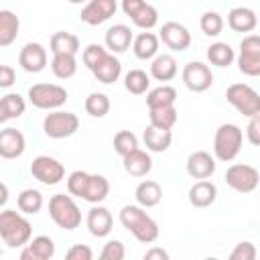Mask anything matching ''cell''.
<instances>
[{
  "label": "cell",
  "instance_id": "cell-1",
  "mask_svg": "<svg viewBox=\"0 0 260 260\" xmlns=\"http://www.w3.org/2000/svg\"><path fill=\"white\" fill-rule=\"evenodd\" d=\"M120 223L142 244H152L158 238V223L146 213V207L134 203L120 209Z\"/></svg>",
  "mask_w": 260,
  "mask_h": 260
},
{
  "label": "cell",
  "instance_id": "cell-2",
  "mask_svg": "<svg viewBox=\"0 0 260 260\" xmlns=\"http://www.w3.org/2000/svg\"><path fill=\"white\" fill-rule=\"evenodd\" d=\"M0 238L8 248H22L32 238V225L18 209H2L0 213Z\"/></svg>",
  "mask_w": 260,
  "mask_h": 260
},
{
  "label": "cell",
  "instance_id": "cell-3",
  "mask_svg": "<svg viewBox=\"0 0 260 260\" xmlns=\"http://www.w3.org/2000/svg\"><path fill=\"white\" fill-rule=\"evenodd\" d=\"M244 144V132L238 124L225 122L215 130L213 136V156L221 162H232Z\"/></svg>",
  "mask_w": 260,
  "mask_h": 260
},
{
  "label": "cell",
  "instance_id": "cell-4",
  "mask_svg": "<svg viewBox=\"0 0 260 260\" xmlns=\"http://www.w3.org/2000/svg\"><path fill=\"white\" fill-rule=\"evenodd\" d=\"M49 215L55 221L57 228L61 230H75L81 225V211L77 207V203L73 201V195H65V193H57L49 199Z\"/></svg>",
  "mask_w": 260,
  "mask_h": 260
},
{
  "label": "cell",
  "instance_id": "cell-5",
  "mask_svg": "<svg viewBox=\"0 0 260 260\" xmlns=\"http://www.w3.org/2000/svg\"><path fill=\"white\" fill-rule=\"evenodd\" d=\"M67 98V89L57 83H35L28 87V102L39 110H59L61 106H65Z\"/></svg>",
  "mask_w": 260,
  "mask_h": 260
},
{
  "label": "cell",
  "instance_id": "cell-6",
  "mask_svg": "<svg viewBox=\"0 0 260 260\" xmlns=\"http://www.w3.org/2000/svg\"><path fill=\"white\" fill-rule=\"evenodd\" d=\"M79 130V118L73 112H65V110H53L45 116L43 120V132L53 138V140H61V138H69Z\"/></svg>",
  "mask_w": 260,
  "mask_h": 260
},
{
  "label": "cell",
  "instance_id": "cell-7",
  "mask_svg": "<svg viewBox=\"0 0 260 260\" xmlns=\"http://www.w3.org/2000/svg\"><path fill=\"white\" fill-rule=\"evenodd\" d=\"M225 100L246 118L260 114V93L248 83H232L225 89Z\"/></svg>",
  "mask_w": 260,
  "mask_h": 260
},
{
  "label": "cell",
  "instance_id": "cell-8",
  "mask_svg": "<svg viewBox=\"0 0 260 260\" xmlns=\"http://www.w3.org/2000/svg\"><path fill=\"white\" fill-rule=\"evenodd\" d=\"M223 181L230 189H234L238 193H252L260 185V173L252 165L236 162V165L228 167V171L223 175Z\"/></svg>",
  "mask_w": 260,
  "mask_h": 260
},
{
  "label": "cell",
  "instance_id": "cell-9",
  "mask_svg": "<svg viewBox=\"0 0 260 260\" xmlns=\"http://www.w3.org/2000/svg\"><path fill=\"white\" fill-rule=\"evenodd\" d=\"M238 69L248 77H260V35H246L236 55Z\"/></svg>",
  "mask_w": 260,
  "mask_h": 260
},
{
  "label": "cell",
  "instance_id": "cell-10",
  "mask_svg": "<svg viewBox=\"0 0 260 260\" xmlns=\"http://www.w3.org/2000/svg\"><path fill=\"white\" fill-rule=\"evenodd\" d=\"M30 175L47 185V187H53V185H59L63 179H65V167L63 162H59L55 156H49V154H39L32 158L30 162Z\"/></svg>",
  "mask_w": 260,
  "mask_h": 260
},
{
  "label": "cell",
  "instance_id": "cell-11",
  "mask_svg": "<svg viewBox=\"0 0 260 260\" xmlns=\"http://www.w3.org/2000/svg\"><path fill=\"white\" fill-rule=\"evenodd\" d=\"M183 83L189 91H195V93H201V91H207L213 83V73L209 69V65L201 63V61H189L185 67H183Z\"/></svg>",
  "mask_w": 260,
  "mask_h": 260
},
{
  "label": "cell",
  "instance_id": "cell-12",
  "mask_svg": "<svg viewBox=\"0 0 260 260\" xmlns=\"http://www.w3.org/2000/svg\"><path fill=\"white\" fill-rule=\"evenodd\" d=\"M158 39L162 41L165 47H169L175 53L187 51L189 45H191V32H189V28L185 24H181V22H175V20H169V22H165L160 26Z\"/></svg>",
  "mask_w": 260,
  "mask_h": 260
},
{
  "label": "cell",
  "instance_id": "cell-13",
  "mask_svg": "<svg viewBox=\"0 0 260 260\" xmlns=\"http://www.w3.org/2000/svg\"><path fill=\"white\" fill-rule=\"evenodd\" d=\"M118 10V2L116 0H87L85 6L79 12L81 22L89 24V26H98L104 24L106 20H110Z\"/></svg>",
  "mask_w": 260,
  "mask_h": 260
},
{
  "label": "cell",
  "instance_id": "cell-14",
  "mask_svg": "<svg viewBox=\"0 0 260 260\" xmlns=\"http://www.w3.org/2000/svg\"><path fill=\"white\" fill-rule=\"evenodd\" d=\"M18 65L26 73H41L47 67V49L41 43H26L18 53Z\"/></svg>",
  "mask_w": 260,
  "mask_h": 260
},
{
  "label": "cell",
  "instance_id": "cell-15",
  "mask_svg": "<svg viewBox=\"0 0 260 260\" xmlns=\"http://www.w3.org/2000/svg\"><path fill=\"white\" fill-rule=\"evenodd\" d=\"M85 225L89 230V234L93 238H106L112 228H114V217H112V211L100 203H95L89 211H87V217H85Z\"/></svg>",
  "mask_w": 260,
  "mask_h": 260
},
{
  "label": "cell",
  "instance_id": "cell-16",
  "mask_svg": "<svg viewBox=\"0 0 260 260\" xmlns=\"http://www.w3.org/2000/svg\"><path fill=\"white\" fill-rule=\"evenodd\" d=\"M185 167L191 179H209L215 173V156L207 150H195L187 156Z\"/></svg>",
  "mask_w": 260,
  "mask_h": 260
},
{
  "label": "cell",
  "instance_id": "cell-17",
  "mask_svg": "<svg viewBox=\"0 0 260 260\" xmlns=\"http://www.w3.org/2000/svg\"><path fill=\"white\" fill-rule=\"evenodd\" d=\"M24 148H26V140L20 130L10 128V126L2 128V132H0V156L2 158H6V160L18 158V156H22Z\"/></svg>",
  "mask_w": 260,
  "mask_h": 260
},
{
  "label": "cell",
  "instance_id": "cell-18",
  "mask_svg": "<svg viewBox=\"0 0 260 260\" xmlns=\"http://www.w3.org/2000/svg\"><path fill=\"white\" fill-rule=\"evenodd\" d=\"M55 256V242L49 236H35L20 250V260H51Z\"/></svg>",
  "mask_w": 260,
  "mask_h": 260
},
{
  "label": "cell",
  "instance_id": "cell-19",
  "mask_svg": "<svg viewBox=\"0 0 260 260\" xmlns=\"http://www.w3.org/2000/svg\"><path fill=\"white\" fill-rule=\"evenodd\" d=\"M132 41H134V35L130 30V26H126V24H114V26H110L106 30V37H104L106 49L110 53H114V55L128 51L130 45H132Z\"/></svg>",
  "mask_w": 260,
  "mask_h": 260
},
{
  "label": "cell",
  "instance_id": "cell-20",
  "mask_svg": "<svg viewBox=\"0 0 260 260\" xmlns=\"http://www.w3.org/2000/svg\"><path fill=\"white\" fill-rule=\"evenodd\" d=\"M215 199H217V187L207 179H197L189 189V203L197 209H205L213 205Z\"/></svg>",
  "mask_w": 260,
  "mask_h": 260
},
{
  "label": "cell",
  "instance_id": "cell-21",
  "mask_svg": "<svg viewBox=\"0 0 260 260\" xmlns=\"http://www.w3.org/2000/svg\"><path fill=\"white\" fill-rule=\"evenodd\" d=\"M228 26L234 32H252L258 26V14L248 6H236L228 12Z\"/></svg>",
  "mask_w": 260,
  "mask_h": 260
},
{
  "label": "cell",
  "instance_id": "cell-22",
  "mask_svg": "<svg viewBox=\"0 0 260 260\" xmlns=\"http://www.w3.org/2000/svg\"><path fill=\"white\" fill-rule=\"evenodd\" d=\"M158 47H160V39L154 32H138L132 41V51L136 55V59L140 61H152L158 55Z\"/></svg>",
  "mask_w": 260,
  "mask_h": 260
},
{
  "label": "cell",
  "instance_id": "cell-23",
  "mask_svg": "<svg viewBox=\"0 0 260 260\" xmlns=\"http://www.w3.org/2000/svg\"><path fill=\"white\" fill-rule=\"evenodd\" d=\"M122 165L130 177H146L152 171V156L146 150L136 148L130 154L122 156Z\"/></svg>",
  "mask_w": 260,
  "mask_h": 260
},
{
  "label": "cell",
  "instance_id": "cell-24",
  "mask_svg": "<svg viewBox=\"0 0 260 260\" xmlns=\"http://www.w3.org/2000/svg\"><path fill=\"white\" fill-rule=\"evenodd\" d=\"M179 73V65L177 59L169 53H158L152 61H150V77L156 81H171L175 79Z\"/></svg>",
  "mask_w": 260,
  "mask_h": 260
},
{
  "label": "cell",
  "instance_id": "cell-25",
  "mask_svg": "<svg viewBox=\"0 0 260 260\" xmlns=\"http://www.w3.org/2000/svg\"><path fill=\"white\" fill-rule=\"evenodd\" d=\"M142 140H144L146 150H150V152H165V150H169V146L173 142V132L169 128H158V126L148 124L144 134H142Z\"/></svg>",
  "mask_w": 260,
  "mask_h": 260
},
{
  "label": "cell",
  "instance_id": "cell-26",
  "mask_svg": "<svg viewBox=\"0 0 260 260\" xmlns=\"http://www.w3.org/2000/svg\"><path fill=\"white\" fill-rule=\"evenodd\" d=\"M134 199H136L138 205H142L146 209L148 207H156L160 203V199H162V187L152 179L140 181L136 191H134Z\"/></svg>",
  "mask_w": 260,
  "mask_h": 260
},
{
  "label": "cell",
  "instance_id": "cell-27",
  "mask_svg": "<svg viewBox=\"0 0 260 260\" xmlns=\"http://www.w3.org/2000/svg\"><path fill=\"white\" fill-rule=\"evenodd\" d=\"M91 73H93V77L98 81L110 85V83H116L120 79V75H122V63H120V59L114 53H108V57Z\"/></svg>",
  "mask_w": 260,
  "mask_h": 260
},
{
  "label": "cell",
  "instance_id": "cell-28",
  "mask_svg": "<svg viewBox=\"0 0 260 260\" xmlns=\"http://www.w3.org/2000/svg\"><path fill=\"white\" fill-rule=\"evenodd\" d=\"M26 102L20 93H6L0 100V122L6 124L8 120H16L24 114Z\"/></svg>",
  "mask_w": 260,
  "mask_h": 260
},
{
  "label": "cell",
  "instance_id": "cell-29",
  "mask_svg": "<svg viewBox=\"0 0 260 260\" xmlns=\"http://www.w3.org/2000/svg\"><path fill=\"white\" fill-rule=\"evenodd\" d=\"M20 30V20L12 10H0V47H8L16 41Z\"/></svg>",
  "mask_w": 260,
  "mask_h": 260
},
{
  "label": "cell",
  "instance_id": "cell-30",
  "mask_svg": "<svg viewBox=\"0 0 260 260\" xmlns=\"http://www.w3.org/2000/svg\"><path fill=\"white\" fill-rule=\"evenodd\" d=\"M49 47H51V53H71V55H77L79 49H81V43H79V37L73 35V32H67V30H57L53 32L51 41H49Z\"/></svg>",
  "mask_w": 260,
  "mask_h": 260
},
{
  "label": "cell",
  "instance_id": "cell-31",
  "mask_svg": "<svg viewBox=\"0 0 260 260\" xmlns=\"http://www.w3.org/2000/svg\"><path fill=\"white\" fill-rule=\"evenodd\" d=\"M108 195H110V181H108L104 175H93V173H89V181H87V189H85L83 201L95 205V203L106 201Z\"/></svg>",
  "mask_w": 260,
  "mask_h": 260
},
{
  "label": "cell",
  "instance_id": "cell-32",
  "mask_svg": "<svg viewBox=\"0 0 260 260\" xmlns=\"http://www.w3.org/2000/svg\"><path fill=\"white\" fill-rule=\"evenodd\" d=\"M51 71L59 79H71L77 73V59L71 53H55L51 59Z\"/></svg>",
  "mask_w": 260,
  "mask_h": 260
},
{
  "label": "cell",
  "instance_id": "cell-33",
  "mask_svg": "<svg viewBox=\"0 0 260 260\" xmlns=\"http://www.w3.org/2000/svg\"><path fill=\"white\" fill-rule=\"evenodd\" d=\"M207 61L215 67H230L236 61V53L228 43L217 41L207 47Z\"/></svg>",
  "mask_w": 260,
  "mask_h": 260
},
{
  "label": "cell",
  "instance_id": "cell-34",
  "mask_svg": "<svg viewBox=\"0 0 260 260\" xmlns=\"http://www.w3.org/2000/svg\"><path fill=\"white\" fill-rule=\"evenodd\" d=\"M124 87L132 95L148 93V89H150V73H146L142 69H130L124 75Z\"/></svg>",
  "mask_w": 260,
  "mask_h": 260
},
{
  "label": "cell",
  "instance_id": "cell-35",
  "mask_svg": "<svg viewBox=\"0 0 260 260\" xmlns=\"http://www.w3.org/2000/svg\"><path fill=\"white\" fill-rule=\"evenodd\" d=\"M177 102V89L173 85H158L154 89H148L146 93V106L148 108H162V106H175Z\"/></svg>",
  "mask_w": 260,
  "mask_h": 260
},
{
  "label": "cell",
  "instance_id": "cell-36",
  "mask_svg": "<svg viewBox=\"0 0 260 260\" xmlns=\"http://www.w3.org/2000/svg\"><path fill=\"white\" fill-rule=\"evenodd\" d=\"M45 199H43V193L39 189H22L16 197V205L18 209L24 213V215H35L41 211Z\"/></svg>",
  "mask_w": 260,
  "mask_h": 260
},
{
  "label": "cell",
  "instance_id": "cell-37",
  "mask_svg": "<svg viewBox=\"0 0 260 260\" xmlns=\"http://www.w3.org/2000/svg\"><path fill=\"white\" fill-rule=\"evenodd\" d=\"M179 112L175 106H162V108H148V120L152 126L158 128H173L177 124Z\"/></svg>",
  "mask_w": 260,
  "mask_h": 260
},
{
  "label": "cell",
  "instance_id": "cell-38",
  "mask_svg": "<svg viewBox=\"0 0 260 260\" xmlns=\"http://www.w3.org/2000/svg\"><path fill=\"white\" fill-rule=\"evenodd\" d=\"M85 112L91 116V118H104L108 116L112 104H110V98L104 93V91H91L87 98H85Z\"/></svg>",
  "mask_w": 260,
  "mask_h": 260
},
{
  "label": "cell",
  "instance_id": "cell-39",
  "mask_svg": "<svg viewBox=\"0 0 260 260\" xmlns=\"http://www.w3.org/2000/svg\"><path fill=\"white\" fill-rule=\"evenodd\" d=\"M130 20L134 22V26H138V28H142V30H150V28H154L156 22H158V10H156L152 4L146 2L142 8H138V10L130 16Z\"/></svg>",
  "mask_w": 260,
  "mask_h": 260
},
{
  "label": "cell",
  "instance_id": "cell-40",
  "mask_svg": "<svg viewBox=\"0 0 260 260\" xmlns=\"http://www.w3.org/2000/svg\"><path fill=\"white\" fill-rule=\"evenodd\" d=\"M223 24L225 22H223L221 14L215 12V10H207L199 18V26H201L203 35H207V37H219L221 30H223Z\"/></svg>",
  "mask_w": 260,
  "mask_h": 260
},
{
  "label": "cell",
  "instance_id": "cell-41",
  "mask_svg": "<svg viewBox=\"0 0 260 260\" xmlns=\"http://www.w3.org/2000/svg\"><path fill=\"white\" fill-rule=\"evenodd\" d=\"M136 148H140V146H138V138H136L134 132H130V130L116 132V136H114V150L120 156H126V154H130Z\"/></svg>",
  "mask_w": 260,
  "mask_h": 260
},
{
  "label": "cell",
  "instance_id": "cell-42",
  "mask_svg": "<svg viewBox=\"0 0 260 260\" xmlns=\"http://www.w3.org/2000/svg\"><path fill=\"white\" fill-rule=\"evenodd\" d=\"M108 49L104 47V45H100V43H91V45H87L85 49H83V55H81V59H83V65L89 69V71H93L106 57H108Z\"/></svg>",
  "mask_w": 260,
  "mask_h": 260
},
{
  "label": "cell",
  "instance_id": "cell-43",
  "mask_svg": "<svg viewBox=\"0 0 260 260\" xmlns=\"http://www.w3.org/2000/svg\"><path fill=\"white\" fill-rule=\"evenodd\" d=\"M87 181H89V173H85V171H73L67 177V193H71L73 197L83 199L85 189H87Z\"/></svg>",
  "mask_w": 260,
  "mask_h": 260
},
{
  "label": "cell",
  "instance_id": "cell-44",
  "mask_svg": "<svg viewBox=\"0 0 260 260\" xmlns=\"http://www.w3.org/2000/svg\"><path fill=\"white\" fill-rule=\"evenodd\" d=\"M126 256V248L120 240H110L104 244L102 252H100V258L102 260H122Z\"/></svg>",
  "mask_w": 260,
  "mask_h": 260
},
{
  "label": "cell",
  "instance_id": "cell-45",
  "mask_svg": "<svg viewBox=\"0 0 260 260\" xmlns=\"http://www.w3.org/2000/svg\"><path fill=\"white\" fill-rule=\"evenodd\" d=\"M256 256H258V250H256V246L252 244V242H240V244H236V248L230 252V258L232 260H256Z\"/></svg>",
  "mask_w": 260,
  "mask_h": 260
},
{
  "label": "cell",
  "instance_id": "cell-46",
  "mask_svg": "<svg viewBox=\"0 0 260 260\" xmlns=\"http://www.w3.org/2000/svg\"><path fill=\"white\" fill-rule=\"evenodd\" d=\"M246 138L252 146H260V114L252 116L246 126Z\"/></svg>",
  "mask_w": 260,
  "mask_h": 260
},
{
  "label": "cell",
  "instance_id": "cell-47",
  "mask_svg": "<svg viewBox=\"0 0 260 260\" xmlns=\"http://www.w3.org/2000/svg\"><path fill=\"white\" fill-rule=\"evenodd\" d=\"M65 258H67V260H91V258H93V252H91V248L85 246V244H73V246L67 250Z\"/></svg>",
  "mask_w": 260,
  "mask_h": 260
},
{
  "label": "cell",
  "instance_id": "cell-48",
  "mask_svg": "<svg viewBox=\"0 0 260 260\" xmlns=\"http://www.w3.org/2000/svg\"><path fill=\"white\" fill-rule=\"evenodd\" d=\"M16 81V71L10 65H0V87L8 89L12 83Z\"/></svg>",
  "mask_w": 260,
  "mask_h": 260
},
{
  "label": "cell",
  "instance_id": "cell-49",
  "mask_svg": "<svg viewBox=\"0 0 260 260\" xmlns=\"http://www.w3.org/2000/svg\"><path fill=\"white\" fill-rule=\"evenodd\" d=\"M146 4V0H122V12L126 16H132L138 8H142Z\"/></svg>",
  "mask_w": 260,
  "mask_h": 260
},
{
  "label": "cell",
  "instance_id": "cell-50",
  "mask_svg": "<svg viewBox=\"0 0 260 260\" xmlns=\"http://www.w3.org/2000/svg\"><path fill=\"white\" fill-rule=\"evenodd\" d=\"M144 260H169V252L162 248H150L144 252Z\"/></svg>",
  "mask_w": 260,
  "mask_h": 260
},
{
  "label": "cell",
  "instance_id": "cell-51",
  "mask_svg": "<svg viewBox=\"0 0 260 260\" xmlns=\"http://www.w3.org/2000/svg\"><path fill=\"white\" fill-rule=\"evenodd\" d=\"M6 201H8V187H6V183H2V197H0V205H6Z\"/></svg>",
  "mask_w": 260,
  "mask_h": 260
},
{
  "label": "cell",
  "instance_id": "cell-52",
  "mask_svg": "<svg viewBox=\"0 0 260 260\" xmlns=\"http://www.w3.org/2000/svg\"><path fill=\"white\" fill-rule=\"evenodd\" d=\"M67 2H71V4H83V2H87V0H67Z\"/></svg>",
  "mask_w": 260,
  "mask_h": 260
},
{
  "label": "cell",
  "instance_id": "cell-53",
  "mask_svg": "<svg viewBox=\"0 0 260 260\" xmlns=\"http://www.w3.org/2000/svg\"><path fill=\"white\" fill-rule=\"evenodd\" d=\"M258 20H260V14H258Z\"/></svg>",
  "mask_w": 260,
  "mask_h": 260
}]
</instances>
